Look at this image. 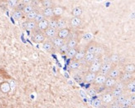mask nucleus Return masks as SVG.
Segmentation results:
<instances>
[{
    "mask_svg": "<svg viewBox=\"0 0 135 108\" xmlns=\"http://www.w3.org/2000/svg\"><path fill=\"white\" fill-rule=\"evenodd\" d=\"M68 50H69V47H67L66 43H64L61 47L58 48V52H59V53L61 54V55H66V52H68Z\"/></svg>",
    "mask_w": 135,
    "mask_h": 108,
    "instance_id": "obj_33",
    "label": "nucleus"
},
{
    "mask_svg": "<svg viewBox=\"0 0 135 108\" xmlns=\"http://www.w3.org/2000/svg\"><path fill=\"white\" fill-rule=\"evenodd\" d=\"M66 45L69 47V49H71V48H76V47L78 45V40L75 38H70L67 40L66 42Z\"/></svg>",
    "mask_w": 135,
    "mask_h": 108,
    "instance_id": "obj_15",
    "label": "nucleus"
},
{
    "mask_svg": "<svg viewBox=\"0 0 135 108\" xmlns=\"http://www.w3.org/2000/svg\"><path fill=\"white\" fill-rule=\"evenodd\" d=\"M107 76H103V75H100V74H98L96 75V77L95 81H94V84L96 86V85H104V83L105 82V80H106Z\"/></svg>",
    "mask_w": 135,
    "mask_h": 108,
    "instance_id": "obj_14",
    "label": "nucleus"
},
{
    "mask_svg": "<svg viewBox=\"0 0 135 108\" xmlns=\"http://www.w3.org/2000/svg\"><path fill=\"white\" fill-rule=\"evenodd\" d=\"M119 108H129V107H128V106H120Z\"/></svg>",
    "mask_w": 135,
    "mask_h": 108,
    "instance_id": "obj_52",
    "label": "nucleus"
},
{
    "mask_svg": "<svg viewBox=\"0 0 135 108\" xmlns=\"http://www.w3.org/2000/svg\"><path fill=\"white\" fill-rule=\"evenodd\" d=\"M44 34H45L46 38H47L52 40V39L55 38L57 36V30L56 29H53V28H48L44 32Z\"/></svg>",
    "mask_w": 135,
    "mask_h": 108,
    "instance_id": "obj_8",
    "label": "nucleus"
},
{
    "mask_svg": "<svg viewBox=\"0 0 135 108\" xmlns=\"http://www.w3.org/2000/svg\"><path fill=\"white\" fill-rule=\"evenodd\" d=\"M25 6H26V3H17V5L15 7V10H18V11H22L25 8Z\"/></svg>",
    "mask_w": 135,
    "mask_h": 108,
    "instance_id": "obj_43",
    "label": "nucleus"
},
{
    "mask_svg": "<svg viewBox=\"0 0 135 108\" xmlns=\"http://www.w3.org/2000/svg\"><path fill=\"white\" fill-rule=\"evenodd\" d=\"M113 68L112 65L109 62H105L101 64V67L99 68V74L103 75V76H107L109 74V73L110 71V70Z\"/></svg>",
    "mask_w": 135,
    "mask_h": 108,
    "instance_id": "obj_4",
    "label": "nucleus"
},
{
    "mask_svg": "<svg viewBox=\"0 0 135 108\" xmlns=\"http://www.w3.org/2000/svg\"><path fill=\"white\" fill-rule=\"evenodd\" d=\"M43 19H45V17H44V15L42 14V13H41V12H39L38 14L37 15V17H35L34 21L36 22L37 23H38V22H40L41 21H42Z\"/></svg>",
    "mask_w": 135,
    "mask_h": 108,
    "instance_id": "obj_38",
    "label": "nucleus"
},
{
    "mask_svg": "<svg viewBox=\"0 0 135 108\" xmlns=\"http://www.w3.org/2000/svg\"><path fill=\"white\" fill-rule=\"evenodd\" d=\"M96 47H97V46H96L95 44L91 43V44H90L89 46L87 47V48H86V51H85V52L94 53V54H95V50H96Z\"/></svg>",
    "mask_w": 135,
    "mask_h": 108,
    "instance_id": "obj_34",
    "label": "nucleus"
},
{
    "mask_svg": "<svg viewBox=\"0 0 135 108\" xmlns=\"http://www.w3.org/2000/svg\"><path fill=\"white\" fill-rule=\"evenodd\" d=\"M96 55H95L94 53H89V52H85V60L87 62H92L94 60H95Z\"/></svg>",
    "mask_w": 135,
    "mask_h": 108,
    "instance_id": "obj_30",
    "label": "nucleus"
},
{
    "mask_svg": "<svg viewBox=\"0 0 135 108\" xmlns=\"http://www.w3.org/2000/svg\"><path fill=\"white\" fill-rule=\"evenodd\" d=\"M120 73H121V71L118 68H112L110 70V71H109L107 76H108V77H110V78L117 79V78H119V77Z\"/></svg>",
    "mask_w": 135,
    "mask_h": 108,
    "instance_id": "obj_12",
    "label": "nucleus"
},
{
    "mask_svg": "<svg viewBox=\"0 0 135 108\" xmlns=\"http://www.w3.org/2000/svg\"><path fill=\"white\" fill-rule=\"evenodd\" d=\"M125 88L128 89V90H131L135 88V82H129L125 84Z\"/></svg>",
    "mask_w": 135,
    "mask_h": 108,
    "instance_id": "obj_42",
    "label": "nucleus"
},
{
    "mask_svg": "<svg viewBox=\"0 0 135 108\" xmlns=\"http://www.w3.org/2000/svg\"><path fill=\"white\" fill-rule=\"evenodd\" d=\"M87 93L89 94L90 96H91V97H93V96H95L97 93L95 92V90L94 89V88H89L87 90Z\"/></svg>",
    "mask_w": 135,
    "mask_h": 108,
    "instance_id": "obj_44",
    "label": "nucleus"
},
{
    "mask_svg": "<svg viewBox=\"0 0 135 108\" xmlns=\"http://www.w3.org/2000/svg\"><path fill=\"white\" fill-rule=\"evenodd\" d=\"M98 108H109V106L107 104H102L101 106H99Z\"/></svg>",
    "mask_w": 135,
    "mask_h": 108,
    "instance_id": "obj_49",
    "label": "nucleus"
},
{
    "mask_svg": "<svg viewBox=\"0 0 135 108\" xmlns=\"http://www.w3.org/2000/svg\"><path fill=\"white\" fill-rule=\"evenodd\" d=\"M110 93L114 98H116V97H119V96L124 94V90L119 89V88H113L112 91L110 92Z\"/></svg>",
    "mask_w": 135,
    "mask_h": 108,
    "instance_id": "obj_24",
    "label": "nucleus"
},
{
    "mask_svg": "<svg viewBox=\"0 0 135 108\" xmlns=\"http://www.w3.org/2000/svg\"><path fill=\"white\" fill-rule=\"evenodd\" d=\"M49 28V20H47L46 19H43L42 21H41L40 22L37 23V28L39 30V31L44 33L46 29Z\"/></svg>",
    "mask_w": 135,
    "mask_h": 108,
    "instance_id": "obj_9",
    "label": "nucleus"
},
{
    "mask_svg": "<svg viewBox=\"0 0 135 108\" xmlns=\"http://www.w3.org/2000/svg\"><path fill=\"white\" fill-rule=\"evenodd\" d=\"M64 11H65V8L62 7V6H55L53 8V17H61L62 14H64Z\"/></svg>",
    "mask_w": 135,
    "mask_h": 108,
    "instance_id": "obj_11",
    "label": "nucleus"
},
{
    "mask_svg": "<svg viewBox=\"0 0 135 108\" xmlns=\"http://www.w3.org/2000/svg\"><path fill=\"white\" fill-rule=\"evenodd\" d=\"M96 75L97 74L95 73H90V71H88L84 76V80L86 82H94V81H95L96 77Z\"/></svg>",
    "mask_w": 135,
    "mask_h": 108,
    "instance_id": "obj_16",
    "label": "nucleus"
},
{
    "mask_svg": "<svg viewBox=\"0 0 135 108\" xmlns=\"http://www.w3.org/2000/svg\"><path fill=\"white\" fill-rule=\"evenodd\" d=\"M111 61H113V62H116L117 60L119 59V56L118 55H116V54H114V55H112L111 56Z\"/></svg>",
    "mask_w": 135,
    "mask_h": 108,
    "instance_id": "obj_47",
    "label": "nucleus"
},
{
    "mask_svg": "<svg viewBox=\"0 0 135 108\" xmlns=\"http://www.w3.org/2000/svg\"><path fill=\"white\" fill-rule=\"evenodd\" d=\"M42 14L44 15L45 19L46 17H53V8H44L42 10Z\"/></svg>",
    "mask_w": 135,
    "mask_h": 108,
    "instance_id": "obj_23",
    "label": "nucleus"
},
{
    "mask_svg": "<svg viewBox=\"0 0 135 108\" xmlns=\"http://www.w3.org/2000/svg\"><path fill=\"white\" fill-rule=\"evenodd\" d=\"M77 51H78L77 48H71V49H69L68 52H67L66 54V56L67 57H69V58L73 59V58L75 57V56L76 52H77Z\"/></svg>",
    "mask_w": 135,
    "mask_h": 108,
    "instance_id": "obj_32",
    "label": "nucleus"
},
{
    "mask_svg": "<svg viewBox=\"0 0 135 108\" xmlns=\"http://www.w3.org/2000/svg\"><path fill=\"white\" fill-rule=\"evenodd\" d=\"M42 5L43 6L44 8L55 7V4L53 3V2L51 1V0H44V1H42Z\"/></svg>",
    "mask_w": 135,
    "mask_h": 108,
    "instance_id": "obj_31",
    "label": "nucleus"
},
{
    "mask_svg": "<svg viewBox=\"0 0 135 108\" xmlns=\"http://www.w3.org/2000/svg\"><path fill=\"white\" fill-rule=\"evenodd\" d=\"M66 26V21L63 19V17H59L57 20V29L60 30L62 28H65Z\"/></svg>",
    "mask_w": 135,
    "mask_h": 108,
    "instance_id": "obj_28",
    "label": "nucleus"
},
{
    "mask_svg": "<svg viewBox=\"0 0 135 108\" xmlns=\"http://www.w3.org/2000/svg\"><path fill=\"white\" fill-rule=\"evenodd\" d=\"M73 78L74 80L77 82V83H81L82 82L84 81V78H83V76H81L80 74H75L73 76Z\"/></svg>",
    "mask_w": 135,
    "mask_h": 108,
    "instance_id": "obj_40",
    "label": "nucleus"
},
{
    "mask_svg": "<svg viewBox=\"0 0 135 108\" xmlns=\"http://www.w3.org/2000/svg\"><path fill=\"white\" fill-rule=\"evenodd\" d=\"M124 71H126V73L133 74L135 73V64L134 63L126 64L124 67Z\"/></svg>",
    "mask_w": 135,
    "mask_h": 108,
    "instance_id": "obj_19",
    "label": "nucleus"
},
{
    "mask_svg": "<svg viewBox=\"0 0 135 108\" xmlns=\"http://www.w3.org/2000/svg\"><path fill=\"white\" fill-rule=\"evenodd\" d=\"M82 13H83V10H82V8L80 7V6L74 8L72 9V11H71V14H72V16H74V17H80V16L82 14Z\"/></svg>",
    "mask_w": 135,
    "mask_h": 108,
    "instance_id": "obj_25",
    "label": "nucleus"
},
{
    "mask_svg": "<svg viewBox=\"0 0 135 108\" xmlns=\"http://www.w3.org/2000/svg\"><path fill=\"white\" fill-rule=\"evenodd\" d=\"M119 78L121 82L126 84L133 80V74L126 73V71H123V73H120V76Z\"/></svg>",
    "mask_w": 135,
    "mask_h": 108,
    "instance_id": "obj_6",
    "label": "nucleus"
},
{
    "mask_svg": "<svg viewBox=\"0 0 135 108\" xmlns=\"http://www.w3.org/2000/svg\"><path fill=\"white\" fill-rule=\"evenodd\" d=\"M70 25L74 28H77L79 26H80V24L82 23V20L80 17H73L70 21Z\"/></svg>",
    "mask_w": 135,
    "mask_h": 108,
    "instance_id": "obj_17",
    "label": "nucleus"
},
{
    "mask_svg": "<svg viewBox=\"0 0 135 108\" xmlns=\"http://www.w3.org/2000/svg\"><path fill=\"white\" fill-rule=\"evenodd\" d=\"M89 36H90V34H87V35H85V36H84V38H85V39H90V38L89 37Z\"/></svg>",
    "mask_w": 135,
    "mask_h": 108,
    "instance_id": "obj_50",
    "label": "nucleus"
},
{
    "mask_svg": "<svg viewBox=\"0 0 135 108\" xmlns=\"http://www.w3.org/2000/svg\"><path fill=\"white\" fill-rule=\"evenodd\" d=\"M37 23L35 22L34 20H27L22 23V27L27 30L33 32L34 30L37 29Z\"/></svg>",
    "mask_w": 135,
    "mask_h": 108,
    "instance_id": "obj_5",
    "label": "nucleus"
},
{
    "mask_svg": "<svg viewBox=\"0 0 135 108\" xmlns=\"http://www.w3.org/2000/svg\"><path fill=\"white\" fill-rule=\"evenodd\" d=\"M130 100L132 101V102H135V94H133L129 97Z\"/></svg>",
    "mask_w": 135,
    "mask_h": 108,
    "instance_id": "obj_48",
    "label": "nucleus"
},
{
    "mask_svg": "<svg viewBox=\"0 0 135 108\" xmlns=\"http://www.w3.org/2000/svg\"><path fill=\"white\" fill-rule=\"evenodd\" d=\"M58 19H59V17H51V19L49 20V28L57 30V20H58Z\"/></svg>",
    "mask_w": 135,
    "mask_h": 108,
    "instance_id": "obj_27",
    "label": "nucleus"
},
{
    "mask_svg": "<svg viewBox=\"0 0 135 108\" xmlns=\"http://www.w3.org/2000/svg\"><path fill=\"white\" fill-rule=\"evenodd\" d=\"M101 60L99 57H96L95 58V60L91 62V64L90 65L89 67V71L90 73H99V68L101 67Z\"/></svg>",
    "mask_w": 135,
    "mask_h": 108,
    "instance_id": "obj_2",
    "label": "nucleus"
},
{
    "mask_svg": "<svg viewBox=\"0 0 135 108\" xmlns=\"http://www.w3.org/2000/svg\"><path fill=\"white\" fill-rule=\"evenodd\" d=\"M45 34L44 33L39 31V30L37 28L36 30H34L32 32V42L36 43H42L45 42Z\"/></svg>",
    "mask_w": 135,
    "mask_h": 108,
    "instance_id": "obj_1",
    "label": "nucleus"
},
{
    "mask_svg": "<svg viewBox=\"0 0 135 108\" xmlns=\"http://www.w3.org/2000/svg\"><path fill=\"white\" fill-rule=\"evenodd\" d=\"M70 34V30L68 28H62V29L58 30L56 37H58L59 38H61V39L65 41L67 38H69Z\"/></svg>",
    "mask_w": 135,
    "mask_h": 108,
    "instance_id": "obj_3",
    "label": "nucleus"
},
{
    "mask_svg": "<svg viewBox=\"0 0 135 108\" xmlns=\"http://www.w3.org/2000/svg\"><path fill=\"white\" fill-rule=\"evenodd\" d=\"M0 92L3 94H8L11 92V85L7 81L0 82Z\"/></svg>",
    "mask_w": 135,
    "mask_h": 108,
    "instance_id": "obj_7",
    "label": "nucleus"
},
{
    "mask_svg": "<svg viewBox=\"0 0 135 108\" xmlns=\"http://www.w3.org/2000/svg\"><path fill=\"white\" fill-rule=\"evenodd\" d=\"M132 103H133V102H132V101L130 100V98H129V97H126L125 100H124V101H123L122 104H121L120 106H128V107H129V106H131Z\"/></svg>",
    "mask_w": 135,
    "mask_h": 108,
    "instance_id": "obj_39",
    "label": "nucleus"
},
{
    "mask_svg": "<svg viewBox=\"0 0 135 108\" xmlns=\"http://www.w3.org/2000/svg\"><path fill=\"white\" fill-rule=\"evenodd\" d=\"M94 89L95 90L96 93H99V92H101L104 91V90H105V87H104V85H96L95 87L94 88Z\"/></svg>",
    "mask_w": 135,
    "mask_h": 108,
    "instance_id": "obj_41",
    "label": "nucleus"
},
{
    "mask_svg": "<svg viewBox=\"0 0 135 108\" xmlns=\"http://www.w3.org/2000/svg\"><path fill=\"white\" fill-rule=\"evenodd\" d=\"M85 50H78L77 52H76L75 57L72 60H75V61L80 62L81 60H83L85 58Z\"/></svg>",
    "mask_w": 135,
    "mask_h": 108,
    "instance_id": "obj_18",
    "label": "nucleus"
},
{
    "mask_svg": "<svg viewBox=\"0 0 135 108\" xmlns=\"http://www.w3.org/2000/svg\"><path fill=\"white\" fill-rule=\"evenodd\" d=\"M18 3V1H15V0H12V1H8V6L11 8H15Z\"/></svg>",
    "mask_w": 135,
    "mask_h": 108,
    "instance_id": "obj_45",
    "label": "nucleus"
},
{
    "mask_svg": "<svg viewBox=\"0 0 135 108\" xmlns=\"http://www.w3.org/2000/svg\"><path fill=\"white\" fill-rule=\"evenodd\" d=\"M117 83L116 79H113V78H110V77H107L106 80H105L104 83V86L105 87V89H113Z\"/></svg>",
    "mask_w": 135,
    "mask_h": 108,
    "instance_id": "obj_10",
    "label": "nucleus"
},
{
    "mask_svg": "<svg viewBox=\"0 0 135 108\" xmlns=\"http://www.w3.org/2000/svg\"><path fill=\"white\" fill-rule=\"evenodd\" d=\"M103 104V102H102V101H101V99H99V98H96V99H94L93 101H92V105L95 106V107H96V108H98L99 106H101Z\"/></svg>",
    "mask_w": 135,
    "mask_h": 108,
    "instance_id": "obj_37",
    "label": "nucleus"
},
{
    "mask_svg": "<svg viewBox=\"0 0 135 108\" xmlns=\"http://www.w3.org/2000/svg\"><path fill=\"white\" fill-rule=\"evenodd\" d=\"M125 98H126V96H125L124 94H123V95L119 96V97L114 98V99H115V100H114V102H116L117 104H119V105H121L123 101H124L125 100Z\"/></svg>",
    "mask_w": 135,
    "mask_h": 108,
    "instance_id": "obj_36",
    "label": "nucleus"
},
{
    "mask_svg": "<svg viewBox=\"0 0 135 108\" xmlns=\"http://www.w3.org/2000/svg\"><path fill=\"white\" fill-rule=\"evenodd\" d=\"M39 13V10L38 9H34L33 11H32L30 14H28L27 16V20H34L35 19V17H37V15Z\"/></svg>",
    "mask_w": 135,
    "mask_h": 108,
    "instance_id": "obj_29",
    "label": "nucleus"
},
{
    "mask_svg": "<svg viewBox=\"0 0 135 108\" xmlns=\"http://www.w3.org/2000/svg\"><path fill=\"white\" fill-rule=\"evenodd\" d=\"M52 45H53L54 48H59V47H61L64 43H65V41L59 38L58 37H56L55 38H53L52 40H51Z\"/></svg>",
    "mask_w": 135,
    "mask_h": 108,
    "instance_id": "obj_13",
    "label": "nucleus"
},
{
    "mask_svg": "<svg viewBox=\"0 0 135 108\" xmlns=\"http://www.w3.org/2000/svg\"><path fill=\"white\" fill-rule=\"evenodd\" d=\"M34 9H36V8L34 7L33 4H26L24 9L22 10V13L24 15H27L28 14H30L32 11H33Z\"/></svg>",
    "mask_w": 135,
    "mask_h": 108,
    "instance_id": "obj_26",
    "label": "nucleus"
},
{
    "mask_svg": "<svg viewBox=\"0 0 135 108\" xmlns=\"http://www.w3.org/2000/svg\"><path fill=\"white\" fill-rule=\"evenodd\" d=\"M12 17H13V19L15 20H19L24 17V14H23V13L22 11L14 10L13 13H12Z\"/></svg>",
    "mask_w": 135,
    "mask_h": 108,
    "instance_id": "obj_22",
    "label": "nucleus"
},
{
    "mask_svg": "<svg viewBox=\"0 0 135 108\" xmlns=\"http://www.w3.org/2000/svg\"><path fill=\"white\" fill-rule=\"evenodd\" d=\"M69 67H70V69H72V70L78 69L79 67H80V62H77V61H75V60H72V61L70 62Z\"/></svg>",
    "mask_w": 135,
    "mask_h": 108,
    "instance_id": "obj_35",
    "label": "nucleus"
},
{
    "mask_svg": "<svg viewBox=\"0 0 135 108\" xmlns=\"http://www.w3.org/2000/svg\"><path fill=\"white\" fill-rule=\"evenodd\" d=\"M129 108H135V102H133L131 104V106H129Z\"/></svg>",
    "mask_w": 135,
    "mask_h": 108,
    "instance_id": "obj_51",
    "label": "nucleus"
},
{
    "mask_svg": "<svg viewBox=\"0 0 135 108\" xmlns=\"http://www.w3.org/2000/svg\"><path fill=\"white\" fill-rule=\"evenodd\" d=\"M113 97H112V95H111L110 92H107V93H105L102 96V98H101V101H102V102H104V104H107V103H109L111 102V101H113Z\"/></svg>",
    "mask_w": 135,
    "mask_h": 108,
    "instance_id": "obj_20",
    "label": "nucleus"
},
{
    "mask_svg": "<svg viewBox=\"0 0 135 108\" xmlns=\"http://www.w3.org/2000/svg\"><path fill=\"white\" fill-rule=\"evenodd\" d=\"M42 48L46 51V52H52V50L54 49V47L52 45L51 42V41H46L43 43L42 44Z\"/></svg>",
    "mask_w": 135,
    "mask_h": 108,
    "instance_id": "obj_21",
    "label": "nucleus"
},
{
    "mask_svg": "<svg viewBox=\"0 0 135 108\" xmlns=\"http://www.w3.org/2000/svg\"><path fill=\"white\" fill-rule=\"evenodd\" d=\"M119 107H120V105L117 104L116 102H114V101L109 106V108H119Z\"/></svg>",
    "mask_w": 135,
    "mask_h": 108,
    "instance_id": "obj_46",
    "label": "nucleus"
}]
</instances>
